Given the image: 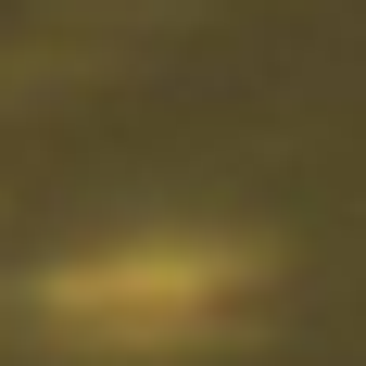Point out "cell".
Listing matches in <instances>:
<instances>
[{
    "mask_svg": "<svg viewBox=\"0 0 366 366\" xmlns=\"http://www.w3.org/2000/svg\"><path fill=\"white\" fill-rule=\"evenodd\" d=\"M227 278L240 265L202 253V240H139V253H76L51 278V316L64 329H189V316H215Z\"/></svg>",
    "mask_w": 366,
    "mask_h": 366,
    "instance_id": "1",
    "label": "cell"
}]
</instances>
